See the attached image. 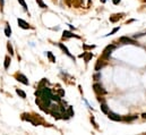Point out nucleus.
<instances>
[{
	"label": "nucleus",
	"mask_w": 146,
	"mask_h": 135,
	"mask_svg": "<svg viewBox=\"0 0 146 135\" xmlns=\"http://www.w3.org/2000/svg\"><path fill=\"white\" fill-rule=\"evenodd\" d=\"M114 49H116V45H113V44L108 45V47L104 49V51H103V53H102V57H101V58L105 59V60H108V59H109V57L111 56V53L113 52Z\"/></svg>",
	"instance_id": "nucleus-1"
},
{
	"label": "nucleus",
	"mask_w": 146,
	"mask_h": 135,
	"mask_svg": "<svg viewBox=\"0 0 146 135\" xmlns=\"http://www.w3.org/2000/svg\"><path fill=\"white\" fill-rule=\"evenodd\" d=\"M119 41L121 42L122 44H134V45H138V42L135 41L134 39H130V38H127V36H121L119 39Z\"/></svg>",
	"instance_id": "nucleus-2"
},
{
	"label": "nucleus",
	"mask_w": 146,
	"mask_h": 135,
	"mask_svg": "<svg viewBox=\"0 0 146 135\" xmlns=\"http://www.w3.org/2000/svg\"><path fill=\"white\" fill-rule=\"evenodd\" d=\"M93 89H94V91L96 92L97 94H105L107 93V91L103 89V86L101 84H99V83H95V84L93 85Z\"/></svg>",
	"instance_id": "nucleus-3"
},
{
	"label": "nucleus",
	"mask_w": 146,
	"mask_h": 135,
	"mask_svg": "<svg viewBox=\"0 0 146 135\" xmlns=\"http://www.w3.org/2000/svg\"><path fill=\"white\" fill-rule=\"evenodd\" d=\"M16 78H17V81L23 83L24 85H28V84H30V82H28L27 77L25 76V75H23V74H17V75H16Z\"/></svg>",
	"instance_id": "nucleus-4"
},
{
	"label": "nucleus",
	"mask_w": 146,
	"mask_h": 135,
	"mask_svg": "<svg viewBox=\"0 0 146 135\" xmlns=\"http://www.w3.org/2000/svg\"><path fill=\"white\" fill-rule=\"evenodd\" d=\"M105 65H107V60L103 59V58H100L99 60H97L96 65H95V70H100L101 68L104 67Z\"/></svg>",
	"instance_id": "nucleus-5"
},
{
	"label": "nucleus",
	"mask_w": 146,
	"mask_h": 135,
	"mask_svg": "<svg viewBox=\"0 0 146 135\" xmlns=\"http://www.w3.org/2000/svg\"><path fill=\"white\" fill-rule=\"evenodd\" d=\"M108 117L111 120H114V122H120V120H122V118L119 116V115H117V114H114V113H111V111H109Z\"/></svg>",
	"instance_id": "nucleus-6"
},
{
	"label": "nucleus",
	"mask_w": 146,
	"mask_h": 135,
	"mask_svg": "<svg viewBox=\"0 0 146 135\" xmlns=\"http://www.w3.org/2000/svg\"><path fill=\"white\" fill-rule=\"evenodd\" d=\"M17 23H18V25L21 26L22 28H24V30H28V28H31V26L27 24L26 22L24 21V19H22V18H18L17 19Z\"/></svg>",
	"instance_id": "nucleus-7"
},
{
	"label": "nucleus",
	"mask_w": 146,
	"mask_h": 135,
	"mask_svg": "<svg viewBox=\"0 0 146 135\" xmlns=\"http://www.w3.org/2000/svg\"><path fill=\"white\" fill-rule=\"evenodd\" d=\"M59 48L61 49V50L64 51V52H65L66 54H67L68 57H70L71 59H75V58H74V56H73V54H71V53L69 52V50H68V49H67V47H65V45L62 44V43H59Z\"/></svg>",
	"instance_id": "nucleus-8"
},
{
	"label": "nucleus",
	"mask_w": 146,
	"mask_h": 135,
	"mask_svg": "<svg viewBox=\"0 0 146 135\" xmlns=\"http://www.w3.org/2000/svg\"><path fill=\"white\" fill-rule=\"evenodd\" d=\"M81 57H84V60H85V62H88L91 59L93 58V53L92 52H85V53H83L81 54Z\"/></svg>",
	"instance_id": "nucleus-9"
},
{
	"label": "nucleus",
	"mask_w": 146,
	"mask_h": 135,
	"mask_svg": "<svg viewBox=\"0 0 146 135\" xmlns=\"http://www.w3.org/2000/svg\"><path fill=\"white\" fill-rule=\"evenodd\" d=\"M62 36H64V38H77V39H79V36L73 34L71 32H69V31H64V35Z\"/></svg>",
	"instance_id": "nucleus-10"
},
{
	"label": "nucleus",
	"mask_w": 146,
	"mask_h": 135,
	"mask_svg": "<svg viewBox=\"0 0 146 135\" xmlns=\"http://www.w3.org/2000/svg\"><path fill=\"white\" fill-rule=\"evenodd\" d=\"M122 17V14H116V15H112V16H110V21L111 22H117L118 19H120Z\"/></svg>",
	"instance_id": "nucleus-11"
},
{
	"label": "nucleus",
	"mask_w": 146,
	"mask_h": 135,
	"mask_svg": "<svg viewBox=\"0 0 146 135\" xmlns=\"http://www.w3.org/2000/svg\"><path fill=\"white\" fill-rule=\"evenodd\" d=\"M5 34H6V36H9L11 35V28L9 26V24H6V28H5Z\"/></svg>",
	"instance_id": "nucleus-12"
},
{
	"label": "nucleus",
	"mask_w": 146,
	"mask_h": 135,
	"mask_svg": "<svg viewBox=\"0 0 146 135\" xmlns=\"http://www.w3.org/2000/svg\"><path fill=\"white\" fill-rule=\"evenodd\" d=\"M101 110H102V113L105 114V115L109 114V108H108V106L105 105V103H101Z\"/></svg>",
	"instance_id": "nucleus-13"
},
{
	"label": "nucleus",
	"mask_w": 146,
	"mask_h": 135,
	"mask_svg": "<svg viewBox=\"0 0 146 135\" xmlns=\"http://www.w3.org/2000/svg\"><path fill=\"white\" fill-rule=\"evenodd\" d=\"M10 57L9 56H6V58H5V69H8V67H9V65H10Z\"/></svg>",
	"instance_id": "nucleus-14"
},
{
	"label": "nucleus",
	"mask_w": 146,
	"mask_h": 135,
	"mask_svg": "<svg viewBox=\"0 0 146 135\" xmlns=\"http://www.w3.org/2000/svg\"><path fill=\"white\" fill-rule=\"evenodd\" d=\"M16 93L18 94L21 98H23V99H25L26 98V93H25L24 91H22V90H19V89H16Z\"/></svg>",
	"instance_id": "nucleus-15"
},
{
	"label": "nucleus",
	"mask_w": 146,
	"mask_h": 135,
	"mask_svg": "<svg viewBox=\"0 0 146 135\" xmlns=\"http://www.w3.org/2000/svg\"><path fill=\"white\" fill-rule=\"evenodd\" d=\"M47 56H48V58L50 59V61L51 62H56V57L52 54V52H50V51H48L47 52Z\"/></svg>",
	"instance_id": "nucleus-16"
},
{
	"label": "nucleus",
	"mask_w": 146,
	"mask_h": 135,
	"mask_svg": "<svg viewBox=\"0 0 146 135\" xmlns=\"http://www.w3.org/2000/svg\"><path fill=\"white\" fill-rule=\"evenodd\" d=\"M137 117H138V116H136V115H134V116H128V117H124V118H122V119H124L125 122H133V120H134V119H136Z\"/></svg>",
	"instance_id": "nucleus-17"
},
{
	"label": "nucleus",
	"mask_w": 146,
	"mask_h": 135,
	"mask_svg": "<svg viewBox=\"0 0 146 135\" xmlns=\"http://www.w3.org/2000/svg\"><path fill=\"white\" fill-rule=\"evenodd\" d=\"M66 114H67V116L68 117H73L74 116V110H73V107H68V109H67V111H66Z\"/></svg>",
	"instance_id": "nucleus-18"
},
{
	"label": "nucleus",
	"mask_w": 146,
	"mask_h": 135,
	"mask_svg": "<svg viewBox=\"0 0 146 135\" xmlns=\"http://www.w3.org/2000/svg\"><path fill=\"white\" fill-rule=\"evenodd\" d=\"M36 2H38V5H39L41 8H43V9H44V8H47V7H48V6L43 2V0H36Z\"/></svg>",
	"instance_id": "nucleus-19"
},
{
	"label": "nucleus",
	"mask_w": 146,
	"mask_h": 135,
	"mask_svg": "<svg viewBox=\"0 0 146 135\" xmlns=\"http://www.w3.org/2000/svg\"><path fill=\"white\" fill-rule=\"evenodd\" d=\"M7 49H8V51L10 52L11 56H13V54H14V49H13V45L10 44V42H8V43H7Z\"/></svg>",
	"instance_id": "nucleus-20"
},
{
	"label": "nucleus",
	"mask_w": 146,
	"mask_h": 135,
	"mask_svg": "<svg viewBox=\"0 0 146 135\" xmlns=\"http://www.w3.org/2000/svg\"><path fill=\"white\" fill-rule=\"evenodd\" d=\"M18 2L21 4L22 6H23V8H24L25 10H27V5H26V2L24 1V0H18Z\"/></svg>",
	"instance_id": "nucleus-21"
},
{
	"label": "nucleus",
	"mask_w": 146,
	"mask_h": 135,
	"mask_svg": "<svg viewBox=\"0 0 146 135\" xmlns=\"http://www.w3.org/2000/svg\"><path fill=\"white\" fill-rule=\"evenodd\" d=\"M119 28H120V27H114L113 30H112V31H111L110 33L108 34V35H112V34H114V33H116V32H118V31H119Z\"/></svg>",
	"instance_id": "nucleus-22"
},
{
	"label": "nucleus",
	"mask_w": 146,
	"mask_h": 135,
	"mask_svg": "<svg viewBox=\"0 0 146 135\" xmlns=\"http://www.w3.org/2000/svg\"><path fill=\"white\" fill-rule=\"evenodd\" d=\"M83 48L84 49H94L95 45H87V44H83Z\"/></svg>",
	"instance_id": "nucleus-23"
},
{
	"label": "nucleus",
	"mask_w": 146,
	"mask_h": 135,
	"mask_svg": "<svg viewBox=\"0 0 146 135\" xmlns=\"http://www.w3.org/2000/svg\"><path fill=\"white\" fill-rule=\"evenodd\" d=\"M91 122L93 123L94 127H95V128H99V126H97V124H96V123H95V120H94V118H93V117H92V118H91Z\"/></svg>",
	"instance_id": "nucleus-24"
},
{
	"label": "nucleus",
	"mask_w": 146,
	"mask_h": 135,
	"mask_svg": "<svg viewBox=\"0 0 146 135\" xmlns=\"http://www.w3.org/2000/svg\"><path fill=\"white\" fill-rule=\"evenodd\" d=\"M99 78H101V74H95V75H94V80L97 81Z\"/></svg>",
	"instance_id": "nucleus-25"
},
{
	"label": "nucleus",
	"mask_w": 146,
	"mask_h": 135,
	"mask_svg": "<svg viewBox=\"0 0 146 135\" xmlns=\"http://www.w3.org/2000/svg\"><path fill=\"white\" fill-rule=\"evenodd\" d=\"M112 2H113L114 5H118L119 2H120V0H112Z\"/></svg>",
	"instance_id": "nucleus-26"
},
{
	"label": "nucleus",
	"mask_w": 146,
	"mask_h": 135,
	"mask_svg": "<svg viewBox=\"0 0 146 135\" xmlns=\"http://www.w3.org/2000/svg\"><path fill=\"white\" fill-rule=\"evenodd\" d=\"M142 117H143V118H144V119H146V113L143 114V115H142Z\"/></svg>",
	"instance_id": "nucleus-27"
},
{
	"label": "nucleus",
	"mask_w": 146,
	"mask_h": 135,
	"mask_svg": "<svg viewBox=\"0 0 146 135\" xmlns=\"http://www.w3.org/2000/svg\"><path fill=\"white\" fill-rule=\"evenodd\" d=\"M0 6H1V7L4 6V0H0Z\"/></svg>",
	"instance_id": "nucleus-28"
},
{
	"label": "nucleus",
	"mask_w": 146,
	"mask_h": 135,
	"mask_svg": "<svg viewBox=\"0 0 146 135\" xmlns=\"http://www.w3.org/2000/svg\"><path fill=\"white\" fill-rule=\"evenodd\" d=\"M66 2H67L68 5H70V0H66Z\"/></svg>",
	"instance_id": "nucleus-29"
}]
</instances>
